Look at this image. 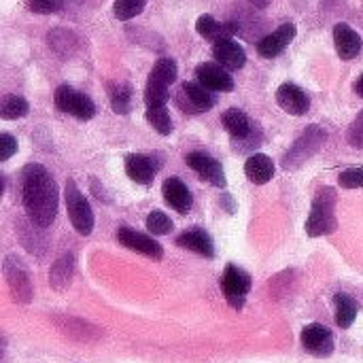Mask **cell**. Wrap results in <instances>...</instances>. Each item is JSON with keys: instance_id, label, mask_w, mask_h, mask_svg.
Masks as SVG:
<instances>
[{"instance_id": "18", "label": "cell", "mask_w": 363, "mask_h": 363, "mask_svg": "<svg viewBox=\"0 0 363 363\" xmlns=\"http://www.w3.org/2000/svg\"><path fill=\"white\" fill-rule=\"evenodd\" d=\"M160 168V160L151 157V155H143V153H130L125 157V172L132 181L140 183V185H149L153 183L155 174Z\"/></svg>"}, {"instance_id": "13", "label": "cell", "mask_w": 363, "mask_h": 363, "mask_svg": "<svg viewBox=\"0 0 363 363\" xmlns=\"http://www.w3.org/2000/svg\"><path fill=\"white\" fill-rule=\"evenodd\" d=\"M117 240H119V245L128 247L130 251H138L145 257L155 259V262H160L162 255H164V249H162V245L157 240H153V238H149V236H145V234H140V232H136L132 228H119L117 230Z\"/></svg>"}, {"instance_id": "7", "label": "cell", "mask_w": 363, "mask_h": 363, "mask_svg": "<svg viewBox=\"0 0 363 363\" xmlns=\"http://www.w3.org/2000/svg\"><path fill=\"white\" fill-rule=\"evenodd\" d=\"M53 102L57 106V111L72 115L81 121H89L96 115V104L89 96H85L83 91H77L70 85H60L53 94Z\"/></svg>"}, {"instance_id": "3", "label": "cell", "mask_w": 363, "mask_h": 363, "mask_svg": "<svg viewBox=\"0 0 363 363\" xmlns=\"http://www.w3.org/2000/svg\"><path fill=\"white\" fill-rule=\"evenodd\" d=\"M179 68L172 57H160L153 64V70L149 72L147 85H145V104L149 106H166L170 96V85L177 81Z\"/></svg>"}, {"instance_id": "27", "label": "cell", "mask_w": 363, "mask_h": 363, "mask_svg": "<svg viewBox=\"0 0 363 363\" xmlns=\"http://www.w3.org/2000/svg\"><path fill=\"white\" fill-rule=\"evenodd\" d=\"M30 113V104L26 98L21 96H15V94H6L2 96L0 100V117L6 119V121H13V119H21Z\"/></svg>"}, {"instance_id": "5", "label": "cell", "mask_w": 363, "mask_h": 363, "mask_svg": "<svg viewBox=\"0 0 363 363\" xmlns=\"http://www.w3.org/2000/svg\"><path fill=\"white\" fill-rule=\"evenodd\" d=\"M221 123L230 132L234 147H238L240 151H251L253 147H257L262 143V138H255V136H259L257 123H253V119L240 108H228L221 115Z\"/></svg>"}, {"instance_id": "22", "label": "cell", "mask_w": 363, "mask_h": 363, "mask_svg": "<svg viewBox=\"0 0 363 363\" xmlns=\"http://www.w3.org/2000/svg\"><path fill=\"white\" fill-rule=\"evenodd\" d=\"M177 245L181 249H187V251H194L202 257H213L215 255V245H213V238L200 230V228H194V230H187L183 232L179 238H177Z\"/></svg>"}, {"instance_id": "2", "label": "cell", "mask_w": 363, "mask_h": 363, "mask_svg": "<svg viewBox=\"0 0 363 363\" xmlns=\"http://www.w3.org/2000/svg\"><path fill=\"white\" fill-rule=\"evenodd\" d=\"M336 202H338V194L334 187H323L315 196L311 215L306 219V234L311 238H319V236H328V234L336 232V228H338Z\"/></svg>"}, {"instance_id": "17", "label": "cell", "mask_w": 363, "mask_h": 363, "mask_svg": "<svg viewBox=\"0 0 363 363\" xmlns=\"http://www.w3.org/2000/svg\"><path fill=\"white\" fill-rule=\"evenodd\" d=\"M162 196L168 202V206L172 211H177L179 215H187L191 211V206H194V196L179 177H170V179L164 181Z\"/></svg>"}, {"instance_id": "6", "label": "cell", "mask_w": 363, "mask_h": 363, "mask_svg": "<svg viewBox=\"0 0 363 363\" xmlns=\"http://www.w3.org/2000/svg\"><path fill=\"white\" fill-rule=\"evenodd\" d=\"M66 208H68V217L77 234L89 236L94 230V211L72 179L66 181Z\"/></svg>"}, {"instance_id": "26", "label": "cell", "mask_w": 363, "mask_h": 363, "mask_svg": "<svg viewBox=\"0 0 363 363\" xmlns=\"http://www.w3.org/2000/svg\"><path fill=\"white\" fill-rule=\"evenodd\" d=\"M111 108L117 115H128L132 111V85L130 83H113L108 87Z\"/></svg>"}, {"instance_id": "15", "label": "cell", "mask_w": 363, "mask_h": 363, "mask_svg": "<svg viewBox=\"0 0 363 363\" xmlns=\"http://www.w3.org/2000/svg\"><path fill=\"white\" fill-rule=\"evenodd\" d=\"M277 102H279V106H281L285 113L296 115V117L306 115L308 108H311V98H308V94H306L300 85H296V83H283V85L277 89Z\"/></svg>"}, {"instance_id": "1", "label": "cell", "mask_w": 363, "mask_h": 363, "mask_svg": "<svg viewBox=\"0 0 363 363\" xmlns=\"http://www.w3.org/2000/svg\"><path fill=\"white\" fill-rule=\"evenodd\" d=\"M21 202L28 219L36 228H49L55 221L60 194L53 177L40 164H30L21 172Z\"/></svg>"}, {"instance_id": "25", "label": "cell", "mask_w": 363, "mask_h": 363, "mask_svg": "<svg viewBox=\"0 0 363 363\" xmlns=\"http://www.w3.org/2000/svg\"><path fill=\"white\" fill-rule=\"evenodd\" d=\"M334 304H336V323L342 330H349L357 317V302L349 296V294H336L334 296Z\"/></svg>"}, {"instance_id": "14", "label": "cell", "mask_w": 363, "mask_h": 363, "mask_svg": "<svg viewBox=\"0 0 363 363\" xmlns=\"http://www.w3.org/2000/svg\"><path fill=\"white\" fill-rule=\"evenodd\" d=\"M302 347L315 357H330L334 353V336L325 325L311 323L302 330Z\"/></svg>"}, {"instance_id": "9", "label": "cell", "mask_w": 363, "mask_h": 363, "mask_svg": "<svg viewBox=\"0 0 363 363\" xmlns=\"http://www.w3.org/2000/svg\"><path fill=\"white\" fill-rule=\"evenodd\" d=\"M221 289H223V296L230 302V306L240 311L245 306L247 294L251 291V277L242 268L228 264L223 270V277H221Z\"/></svg>"}, {"instance_id": "4", "label": "cell", "mask_w": 363, "mask_h": 363, "mask_svg": "<svg viewBox=\"0 0 363 363\" xmlns=\"http://www.w3.org/2000/svg\"><path fill=\"white\" fill-rule=\"evenodd\" d=\"M328 143V132L321 125H308L300 138L291 145V149L283 157V168L285 170H298L304 162H308L313 155L319 153V149Z\"/></svg>"}, {"instance_id": "35", "label": "cell", "mask_w": 363, "mask_h": 363, "mask_svg": "<svg viewBox=\"0 0 363 363\" xmlns=\"http://www.w3.org/2000/svg\"><path fill=\"white\" fill-rule=\"evenodd\" d=\"M353 89H355V94H357V96H362V98H363V72H362V74H359V79L355 81Z\"/></svg>"}, {"instance_id": "32", "label": "cell", "mask_w": 363, "mask_h": 363, "mask_svg": "<svg viewBox=\"0 0 363 363\" xmlns=\"http://www.w3.org/2000/svg\"><path fill=\"white\" fill-rule=\"evenodd\" d=\"M347 143L355 149H363V108L347 130Z\"/></svg>"}, {"instance_id": "31", "label": "cell", "mask_w": 363, "mask_h": 363, "mask_svg": "<svg viewBox=\"0 0 363 363\" xmlns=\"http://www.w3.org/2000/svg\"><path fill=\"white\" fill-rule=\"evenodd\" d=\"M26 9L38 15H51V13H60L66 4V0H23Z\"/></svg>"}, {"instance_id": "24", "label": "cell", "mask_w": 363, "mask_h": 363, "mask_svg": "<svg viewBox=\"0 0 363 363\" xmlns=\"http://www.w3.org/2000/svg\"><path fill=\"white\" fill-rule=\"evenodd\" d=\"M72 272H74V255L72 253H64L49 272V283L55 291H64L70 281H72Z\"/></svg>"}, {"instance_id": "28", "label": "cell", "mask_w": 363, "mask_h": 363, "mask_svg": "<svg viewBox=\"0 0 363 363\" xmlns=\"http://www.w3.org/2000/svg\"><path fill=\"white\" fill-rule=\"evenodd\" d=\"M145 117H147L149 125H151L155 132H160L162 136L172 134L174 125H172V117H170V113H168L166 106H149L147 113H145Z\"/></svg>"}, {"instance_id": "19", "label": "cell", "mask_w": 363, "mask_h": 363, "mask_svg": "<svg viewBox=\"0 0 363 363\" xmlns=\"http://www.w3.org/2000/svg\"><path fill=\"white\" fill-rule=\"evenodd\" d=\"M334 47L336 53L340 55V60H353L362 53L363 40L362 36L357 34V30H353L349 23H336L334 26Z\"/></svg>"}, {"instance_id": "21", "label": "cell", "mask_w": 363, "mask_h": 363, "mask_svg": "<svg viewBox=\"0 0 363 363\" xmlns=\"http://www.w3.org/2000/svg\"><path fill=\"white\" fill-rule=\"evenodd\" d=\"M238 30H240V26L238 23H234V21H217L213 15H200L198 17V21H196V32L202 36V38H206V40H213V43H217V40H223V38H232L234 34H238Z\"/></svg>"}, {"instance_id": "8", "label": "cell", "mask_w": 363, "mask_h": 363, "mask_svg": "<svg viewBox=\"0 0 363 363\" xmlns=\"http://www.w3.org/2000/svg\"><path fill=\"white\" fill-rule=\"evenodd\" d=\"M2 270H4V279L11 287L13 298L19 304H30L32 302V283H30V274H28V268L23 266V262L11 253L4 257Z\"/></svg>"}, {"instance_id": "20", "label": "cell", "mask_w": 363, "mask_h": 363, "mask_svg": "<svg viewBox=\"0 0 363 363\" xmlns=\"http://www.w3.org/2000/svg\"><path fill=\"white\" fill-rule=\"evenodd\" d=\"M181 94L185 98V111H191V113H206L215 106V96L211 89H206L204 85H200L198 81H185L183 87H181Z\"/></svg>"}, {"instance_id": "12", "label": "cell", "mask_w": 363, "mask_h": 363, "mask_svg": "<svg viewBox=\"0 0 363 363\" xmlns=\"http://www.w3.org/2000/svg\"><path fill=\"white\" fill-rule=\"evenodd\" d=\"M296 34H298L296 23L287 21V23L279 26L272 34L264 36V38L257 43V53H259L262 57H266V60H272V57L281 55V53L289 47V43L296 38Z\"/></svg>"}, {"instance_id": "34", "label": "cell", "mask_w": 363, "mask_h": 363, "mask_svg": "<svg viewBox=\"0 0 363 363\" xmlns=\"http://www.w3.org/2000/svg\"><path fill=\"white\" fill-rule=\"evenodd\" d=\"M15 151H17V140L11 134L2 132L0 134V162H6Z\"/></svg>"}, {"instance_id": "29", "label": "cell", "mask_w": 363, "mask_h": 363, "mask_svg": "<svg viewBox=\"0 0 363 363\" xmlns=\"http://www.w3.org/2000/svg\"><path fill=\"white\" fill-rule=\"evenodd\" d=\"M147 6V0H115L113 2V15L119 21H130L138 17Z\"/></svg>"}, {"instance_id": "11", "label": "cell", "mask_w": 363, "mask_h": 363, "mask_svg": "<svg viewBox=\"0 0 363 363\" xmlns=\"http://www.w3.org/2000/svg\"><path fill=\"white\" fill-rule=\"evenodd\" d=\"M196 79L200 85H204L211 91H232L234 79L230 70H225L217 62H202L196 66Z\"/></svg>"}, {"instance_id": "16", "label": "cell", "mask_w": 363, "mask_h": 363, "mask_svg": "<svg viewBox=\"0 0 363 363\" xmlns=\"http://www.w3.org/2000/svg\"><path fill=\"white\" fill-rule=\"evenodd\" d=\"M213 57L225 70H240L247 64V51L234 38H223L213 43Z\"/></svg>"}, {"instance_id": "33", "label": "cell", "mask_w": 363, "mask_h": 363, "mask_svg": "<svg viewBox=\"0 0 363 363\" xmlns=\"http://www.w3.org/2000/svg\"><path fill=\"white\" fill-rule=\"evenodd\" d=\"M338 183H340V187H345V189H357V187H363V168H349V170L340 172Z\"/></svg>"}, {"instance_id": "30", "label": "cell", "mask_w": 363, "mask_h": 363, "mask_svg": "<svg viewBox=\"0 0 363 363\" xmlns=\"http://www.w3.org/2000/svg\"><path fill=\"white\" fill-rule=\"evenodd\" d=\"M172 221L168 219V215H164L162 211H153L149 217H147V230L153 234V236H164V234H170L172 232Z\"/></svg>"}, {"instance_id": "23", "label": "cell", "mask_w": 363, "mask_h": 363, "mask_svg": "<svg viewBox=\"0 0 363 363\" xmlns=\"http://www.w3.org/2000/svg\"><path fill=\"white\" fill-rule=\"evenodd\" d=\"M245 174L255 185H266L274 177V162L264 153H253L245 162Z\"/></svg>"}, {"instance_id": "10", "label": "cell", "mask_w": 363, "mask_h": 363, "mask_svg": "<svg viewBox=\"0 0 363 363\" xmlns=\"http://www.w3.org/2000/svg\"><path fill=\"white\" fill-rule=\"evenodd\" d=\"M185 162L189 164V168L200 177V179H204L206 183H211V185H215V187H225V172H223V166L215 160V157H211V155H206V153H202V151H191V153H187L185 155Z\"/></svg>"}]
</instances>
